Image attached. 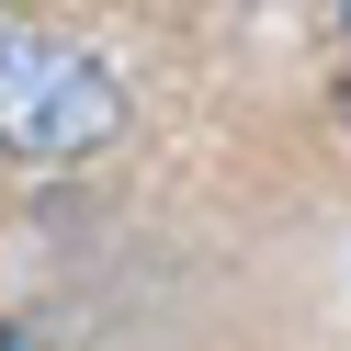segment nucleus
I'll use <instances>...</instances> for the list:
<instances>
[{
  "label": "nucleus",
  "mask_w": 351,
  "mask_h": 351,
  "mask_svg": "<svg viewBox=\"0 0 351 351\" xmlns=\"http://www.w3.org/2000/svg\"><path fill=\"white\" fill-rule=\"evenodd\" d=\"M125 80L102 69V46L57 23H0V159L23 170H80L125 136Z\"/></svg>",
  "instance_id": "1"
},
{
  "label": "nucleus",
  "mask_w": 351,
  "mask_h": 351,
  "mask_svg": "<svg viewBox=\"0 0 351 351\" xmlns=\"http://www.w3.org/2000/svg\"><path fill=\"white\" fill-rule=\"evenodd\" d=\"M340 136H351V80H340Z\"/></svg>",
  "instance_id": "2"
},
{
  "label": "nucleus",
  "mask_w": 351,
  "mask_h": 351,
  "mask_svg": "<svg viewBox=\"0 0 351 351\" xmlns=\"http://www.w3.org/2000/svg\"><path fill=\"white\" fill-rule=\"evenodd\" d=\"M328 34H351V12H340V23H328Z\"/></svg>",
  "instance_id": "3"
}]
</instances>
